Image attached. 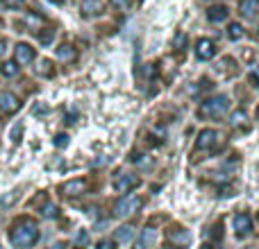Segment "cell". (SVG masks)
<instances>
[{
	"label": "cell",
	"instance_id": "cell-21",
	"mask_svg": "<svg viewBox=\"0 0 259 249\" xmlns=\"http://www.w3.org/2000/svg\"><path fill=\"white\" fill-rule=\"evenodd\" d=\"M228 36H230L232 41L241 39V36H243V27H241V23H230V25H228Z\"/></svg>",
	"mask_w": 259,
	"mask_h": 249
},
{
	"label": "cell",
	"instance_id": "cell-26",
	"mask_svg": "<svg viewBox=\"0 0 259 249\" xmlns=\"http://www.w3.org/2000/svg\"><path fill=\"white\" fill-rule=\"evenodd\" d=\"M96 249H116V247H114L112 240H100L98 245H96Z\"/></svg>",
	"mask_w": 259,
	"mask_h": 249
},
{
	"label": "cell",
	"instance_id": "cell-2",
	"mask_svg": "<svg viewBox=\"0 0 259 249\" xmlns=\"http://www.w3.org/2000/svg\"><path fill=\"white\" fill-rule=\"evenodd\" d=\"M230 109V100L225 95H214V98H207L205 102L200 104V116L202 118H219L223 116L225 111Z\"/></svg>",
	"mask_w": 259,
	"mask_h": 249
},
{
	"label": "cell",
	"instance_id": "cell-12",
	"mask_svg": "<svg viewBox=\"0 0 259 249\" xmlns=\"http://www.w3.org/2000/svg\"><path fill=\"white\" fill-rule=\"evenodd\" d=\"M134 233H137V229L132 227V224H125V227H118L116 233H114V240L118 242V245H130L134 238Z\"/></svg>",
	"mask_w": 259,
	"mask_h": 249
},
{
	"label": "cell",
	"instance_id": "cell-18",
	"mask_svg": "<svg viewBox=\"0 0 259 249\" xmlns=\"http://www.w3.org/2000/svg\"><path fill=\"white\" fill-rule=\"evenodd\" d=\"M34 71H36V75H41V77H53L55 75V66H53L50 59H41L39 66H36Z\"/></svg>",
	"mask_w": 259,
	"mask_h": 249
},
{
	"label": "cell",
	"instance_id": "cell-10",
	"mask_svg": "<svg viewBox=\"0 0 259 249\" xmlns=\"http://www.w3.org/2000/svg\"><path fill=\"white\" fill-rule=\"evenodd\" d=\"M18 109H21V100H18L16 95L9 93V91L0 93V111H5V113H16Z\"/></svg>",
	"mask_w": 259,
	"mask_h": 249
},
{
	"label": "cell",
	"instance_id": "cell-31",
	"mask_svg": "<svg viewBox=\"0 0 259 249\" xmlns=\"http://www.w3.org/2000/svg\"><path fill=\"white\" fill-rule=\"evenodd\" d=\"M3 54H5V41L0 39V57H3Z\"/></svg>",
	"mask_w": 259,
	"mask_h": 249
},
{
	"label": "cell",
	"instance_id": "cell-32",
	"mask_svg": "<svg viewBox=\"0 0 259 249\" xmlns=\"http://www.w3.org/2000/svg\"><path fill=\"white\" fill-rule=\"evenodd\" d=\"M7 9V5H5V0H0V12H5Z\"/></svg>",
	"mask_w": 259,
	"mask_h": 249
},
{
	"label": "cell",
	"instance_id": "cell-9",
	"mask_svg": "<svg viewBox=\"0 0 259 249\" xmlns=\"http://www.w3.org/2000/svg\"><path fill=\"white\" fill-rule=\"evenodd\" d=\"M234 231H237L239 238L250 236L252 231V218L248 213H237L234 215Z\"/></svg>",
	"mask_w": 259,
	"mask_h": 249
},
{
	"label": "cell",
	"instance_id": "cell-15",
	"mask_svg": "<svg viewBox=\"0 0 259 249\" xmlns=\"http://www.w3.org/2000/svg\"><path fill=\"white\" fill-rule=\"evenodd\" d=\"M80 12L84 14V16H98V14L103 12V3H100V0H82Z\"/></svg>",
	"mask_w": 259,
	"mask_h": 249
},
{
	"label": "cell",
	"instance_id": "cell-28",
	"mask_svg": "<svg viewBox=\"0 0 259 249\" xmlns=\"http://www.w3.org/2000/svg\"><path fill=\"white\" fill-rule=\"evenodd\" d=\"M184 41H187V36H184V34H178V39H175V43L180 45L178 50H184V48H182V45H184Z\"/></svg>",
	"mask_w": 259,
	"mask_h": 249
},
{
	"label": "cell",
	"instance_id": "cell-16",
	"mask_svg": "<svg viewBox=\"0 0 259 249\" xmlns=\"http://www.w3.org/2000/svg\"><path fill=\"white\" fill-rule=\"evenodd\" d=\"M228 7L225 5H214V7H209L207 9V18H209L211 23H221V21H225L228 18Z\"/></svg>",
	"mask_w": 259,
	"mask_h": 249
},
{
	"label": "cell",
	"instance_id": "cell-7",
	"mask_svg": "<svg viewBox=\"0 0 259 249\" xmlns=\"http://www.w3.org/2000/svg\"><path fill=\"white\" fill-rule=\"evenodd\" d=\"M14 57H16V64H18V66H27V64L34 61L36 52H34V48H32V45L18 43L16 50H14Z\"/></svg>",
	"mask_w": 259,
	"mask_h": 249
},
{
	"label": "cell",
	"instance_id": "cell-35",
	"mask_svg": "<svg viewBox=\"0 0 259 249\" xmlns=\"http://www.w3.org/2000/svg\"><path fill=\"white\" fill-rule=\"evenodd\" d=\"M257 220H259V215H257Z\"/></svg>",
	"mask_w": 259,
	"mask_h": 249
},
{
	"label": "cell",
	"instance_id": "cell-25",
	"mask_svg": "<svg viewBox=\"0 0 259 249\" xmlns=\"http://www.w3.org/2000/svg\"><path fill=\"white\" fill-rule=\"evenodd\" d=\"M87 242H89V233L80 231V233H77V245H87Z\"/></svg>",
	"mask_w": 259,
	"mask_h": 249
},
{
	"label": "cell",
	"instance_id": "cell-33",
	"mask_svg": "<svg viewBox=\"0 0 259 249\" xmlns=\"http://www.w3.org/2000/svg\"><path fill=\"white\" fill-rule=\"evenodd\" d=\"M50 3H55V5H64L66 0H50Z\"/></svg>",
	"mask_w": 259,
	"mask_h": 249
},
{
	"label": "cell",
	"instance_id": "cell-19",
	"mask_svg": "<svg viewBox=\"0 0 259 249\" xmlns=\"http://www.w3.org/2000/svg\"><path fill=\"white\" fill-rule=\"evenodd\" d=\"M246 122H248V113L243 111V109L232 111V116H230V125H232V127H243Z\"/></svg>",
	"mask_w": 259,
	"mask_h": 249
},
{
	"label": "cell",
	"instance_id": "cell-1",
	"mask_svg": "<svg viewBox=\"0 0 259 249\" xmlns=\"http://www.w3.org/2000/svg\"><path fill=\"white\" fill-rule=\"evenodd\" d=\"M9 240L18 249H30L39 240V227L32 218H18L9 229Z\"/></svg>",
	"mask_w": 259,
	"mask_h": 249
},
{
	"label": "cell",
	"instance_id": "cell-3",
	"mask_svg": "<svg viewBox=\"0 0 259 249\" xmlns=\"http://www.w3.org/2000/svg\"><path fill=\"white\" fill-rule=\"evenodd\" d=\"M141 204H143V200L139 195H125L116 202L114 215H116V218H130L132 213H137V211L141 209Z\"/></svg>",
	"mask_w": 259,
	"mask_h": 249
},
{
	"label": "cell",
	"instance_id": "cell-27",
	"mask_svg": "<svg viewBox=\"0 0 259 249\" xmlns=\"http://www.w3.org/2000/svg\"><path fill=\"white\" fill-rule=\"evenodd\" d=\"M39 39H41V43H50V41H53V30L46 32V34H41Z\"/></svg>",
	"mask_w": 259,
	"mask_h": 249
},
{
	"label": "cell",
	"instance_id": "cell-22",
	"mask_svg": "<svg viewBox=\"0 0 259 249\" xmlns=\"http://www.w3.org/2000/svg\"><path fill=\"white\" fill-rule=\"evenodd\" d=\"M109 5H112L114 9H121V12H125L130 7V0H109Z\"/></svg>",
	"mask_w": 259,
	"mask_h": 249
},
{
	"label": "cell",
	"instance_id": "cell-13",
	"mask_svg": "<svg viewBox=\"0 0 259 249\" xmlns=\"http://www.w3.org/2000/svg\"><path fill=\"white\" fill-rule=\"evenodd\" d=\"M57 59L59 61H64V64H73L77 59V50L73 48L71 43H62L57 48Z\"/></svg>",
	"mask_w": 259,
	"mask_h": 249
},
{
	"label": "cell",
	"instance_id": "cell-5",
	"mask_svg": "<svg viewBox=\"0 0 259 249\" xmlns=\"http://www.w3.org/2000/svg\"><path fill=\"white\" fill-rule=\"evenodd\" d=\"M219 138H221L219 132H214V129H202V132L198 134L196 150H211V147L219 145Z\"/></svg>",
	"mask_w": 259,
	"mask_h": 249
},
{
	"label": "cell",
	"instance_id": "cell-24",
	"mask_svg": "<svg viewBox=\"0 0 259 249\" xmlns=\"http://www.w3.org/2000/svg\"><path fill=\"white\" fill-rule=\"evenodd\" d=\"M55 145H57V147H66L68 145V136H66V134H59V136H55Z\"/></svg>",
	"mask_w": 259,
	"mask_h": 249
},
{
	"label": "cell",
	"instance_id": "cell-30",
	"mask_svg": "<svg viewBox=\"0 0 259 249\" xmlns=\"http://www.w3.org/2000/svg\"><path fill=\"white\" fill-rule=\"evenodd\" d=\"M18 136H21V127H16V129H14V141H21V138H18Z\"/></svg>",
	"mask_w": 259,
	"mask_h": 249
},
{
	"label": "cell",
	"instance_id": "cell-23",
	"mask_svg": "<svg viewBox=\"0 0 259 249\" xmlns=\"http://www.w3.org/2000/svg\"><path fill=\"white\" fill-rule=\"evenodd\" d=\"M41 213H44L46 218H55V215H57V206H53V204H46L44 209H41Z\"/></svg>",
	"mask_w": 259,
	"mask_h": 249
},
{
	"label": "cell",
	"instance_id": "cell-36",
	"mask_svg": "<svg viewBox=\"0 0 259 249\" xmlns=\"http://www.w3.org/2000/svg\"><path fill=\"white\" fill-rule=\"evenodd\" d=\"M0 249H3V247H0Z\"/></svg>",
	"mask_w": 259,
	"mask_h": 249
},
{
	"label": "cell",
	"instance_id": "cell-29",
	"mask_svg": "<svg viewBox=\"0 0 259 249\" xmlns=\"http://www.w3.org/2000/svg\"><path fill=\"white\" fill-rule=\"evenodd\" d=\"M5 5H9V7H21L23 0H5Z\"/></svg>",
	"mask_w": 259,
	"mask_h": 249
},
{
	"label": "cell",
	"instance_id": "cell-14",
	"mask_svg": "<svg viewBox=\"0 0 259 249\" xmlns=\"http://www.w3.org/2000/svg\"><path fill=\"white\" fill-rule=\"evenodd\" d=\"M259 12V0H241L239 3V14L246 18H255Z\"/></svg>",
	"mask_w": 259,
	"mask_h": 249
},
{
	"label": "cell",
	"instance_id": "cell-34",
	"mask_svg": "<svg viewBox=\"0 0 259 249\" xmlns=\"http://www.w3.org/2000/svg\"><path fill=\"white\" fill-rule=\"evenodd\" d=\"M257 118H259V107H257Z\"/></svg>",
	"mask_w": 259,
	"mask_h": 249
},
{
	"label": "cell",
	"instance_id": "cell-20",
	"mask_svg": "<svg viewBox=\"0 0 259 249\" xmlns=\"http://www.w3.org/2000/svg\"><path fill=\"white\" fill-rule=\"evenodd\" d=\"M18 64L16 61H5V64H0V73H3L5 77H16L18 75Z\"/></svg>",
	"mask_w": 259,
	"mask_h": 249
},
{
	"label": "cell",
	"instance_id": "cell-4",
	"mask_svg": "<svg viewBox=\"0 0 259 249\" xmlns=\"http://www.w3.org/2000/svg\"><path fill=\"white\" fill-rule=\"evenodd\" d=\"M166 236H168V242H170V245L178 247V249H184V247L191 245V233H189L184 227H180V224L170 227Z\"/></svg>",
	"mask_w": 259,
	"mask_h": 249
},
{
	"label": "cell",
	"instance_id": "cell-8",
	"mask_svg": "<svg viewBox=\"0 0 259 249\" xmlns=\"http://www.w3.org/2000/svg\"><path fill=\"white\" fill-rule=\"evenodd\" d=\"M139 183H141V179H139L137 174L123 172V174H118V179H116V183H114V188H116L118 193H130L132 188H137Z\"/></svg>",
	"mask_w": 259,
	"mask_h": 249
},
{
	"label": "cell",
	"instance_id": "cell-17",
	"mask_svg": "<svg viewBox=\"0 0 259 249\" xmlns=\"http://www.w3.org/2000/svg\"><path fill=\"white\" fill-rule=\"evenodd\" d=\"M155 236H157L155 227H152V224H148V227L141 231V249H150L152 245H155Z\"/></svg>",
	"mask_w": 259,
	"mask_h": 249
},
{
	"label": "cell",
	"instance_id": "cell-11",
	"mask_svg": "<svg viewBox=\"0 0 259 249\" xmlns=\"http://www.w3.org/2000/svg\"><path fill=\"white\" fill-rule=\"evenodd\" d=\"M214 54H216V45L211 43L209 39H200L196 43V57L198 59H202V61H209Z\"/></svg>",
	"mask_w": 259,
	"mask_h": 249
},
{
	"label": "cell",
	"instance_id": "cell-6",
	"mask_svg": "<svg viewBox=\"0 0 259 249\" xmlns=\"http://www.w3.org/2000/svg\"><path fill=\"white\" fill-rule=\"evenodd\" d=\"M87 186H89V183H87L84 179H71V181L62 183V188H59V191H62L64 197H77V195H84Z\"/></svg>",
	"mask_w": 259,
	"mask_h": 249
}]
</instances>
